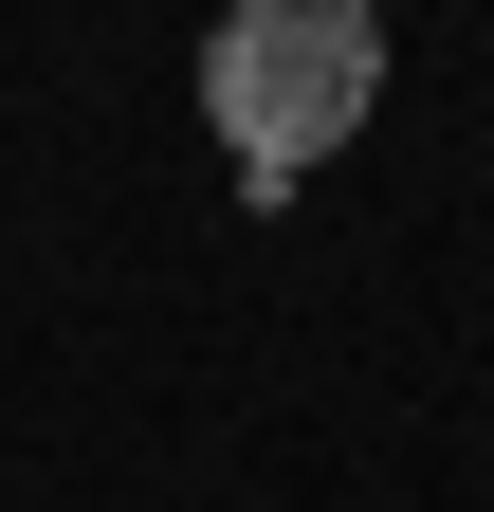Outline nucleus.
I'll list each match as a JSON object with an SVG mask.
<instances>
[{
  "mask_svg": "<svg viewBox=\"0 0 494 512\" xmlns=\"http://www.w3.org/2000/svg\"><path fill=\"white\" fill-rule=\"evenodd\" d=\"M366 92H385V19L366 0H220V37H202V110H220V147H238L257 202H293L348 147Z\"/></svg>",
  "mask_w": 494,
  "mask_h": 512,
  "instance_id": "f257e3e1",
  "label": "nucleus"
}]
</instances>
